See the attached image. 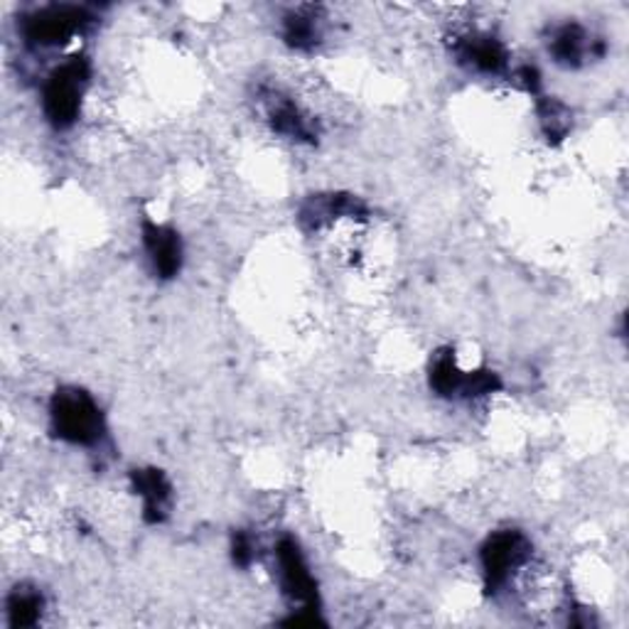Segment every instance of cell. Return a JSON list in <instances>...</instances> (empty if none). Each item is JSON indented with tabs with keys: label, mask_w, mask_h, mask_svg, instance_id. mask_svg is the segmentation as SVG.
Wrapping results in <instances>:
<instances>
[{
	"label": "cell",
	"mask_w": 629,
	"mask_h": 629,
	"mask_svg": "<svg viewBox=\"0 0 629 629\" xmlns=\"http://www.w3.org/2000/svg\"><path fill=\"white\" fill-rule=\"evenodd\" d=\"M136 489H138V494L143 497L148 519L158 522V519L163 516V512H165V504H167V497H170V487L165 482V477L160 475L158 470L138 473L136 475Z\"/></svg>",
	"instance_id": "8"
},
{
	"label": "cell",
	"mask_w": 629,
	"mask_h": 629,
	"mask_svg": "<svg viewBox=\"0 0 629 629\" xmlns=\"http://www.w3.org/2000/svg\"><path fill=\"white\" fill-rule=\"evenodd\" d=\"M463 57L475 69H479V72H487V74L502 72L504 65H506L504 47L499 45L494 37H487V35L470 39V43L463 47Z\"/></svg>",
	"instance_id": "7"
},
{
	"label": "cell",
	"mask_w": 629,
	"mask_h": 629,
	"mask_svg": "<svg viewBox=\"0 0 629 629\" xmlns=\"http://www.w3.org/2000/svg\"><path fill=\"white\" fill-rule=\"evenodd\" d=\"M143 242L148 254H151V261L155 266V271L170 278L177 273L179 268V238L173 229H165L160 224H145L143 226Z\"/></svg>",
	"instance_id": "6"
},
{
	"label": "cell",
	"mask_w": 629,
	"mask_h": 629,
	"mask_svg": "<svg viewBox=\"0 0 629 629\" xmlns=\"http://www.w3.org/2000/svg\"><path fill=\"white\" fill-rule=\"evenodd\" d=\"M89 23V15L74 5H47L25 20V37L35 45H59Z\"/></svg>",
	"instance_id": "3"
},
{
	"label": "cell",
	"mask_w": 629,
	"mask_h": 629,
	"mask_svg": "<svg viewBox=\"0 0 629 629\" xmlns=\"http://www.w3.org/2000/svg\"><path fill=\"white\" fill-rule=\"evenodd\" d=\"M532 546L519 532H499L489 538L482 551V566L489 585H502L516 568L526 563Z\"/></svg>",
	"instance_id": "4"
},
{
	"label": "cell",
	"mask_w": 629,
	"mask_h": 629,
	"mask_svg": "<svg viewBox=\"0 0 629 629\" xmlns=\"http://www.w3.org/2000/svg\"><path fill=\"white\" fill-rule=\"evenodd\" d=\"M53 428L67 443L92 445L104 431L102 411L89 394L79 388H65L53 398Z\"/></svg>",
	"instance_id": "1"
},
{
	"label": "cell",
	"mask_w": 629,
	"mask_h": 629,
	"mask_svg": "<svg viewBox=\"0 0 629 629\" xmlns=\"http://www.w3.org/2000/svg\"><path fill=\"white\" fill-rule=\"evenodd\" d=\"M39 610H43V601L35 593H27V591H18L10 595L8 601V613H10V622L15 627L18 625H33Z\"/></svg>",
	"instance_id": "10"
},
{
	"label": "cell",
	"mask_w": 629,
	"mask_h": 629,
	"mask_svg": "<svg viewBox=\"0 0 629 629\" xmlns=\"http://www.w3.org/2000/svg\"><path fill=\"white\" fill-rule=\"evenodd\" d=\"M89 79V65L82 57H72L62 67H57L43 89V106L49 124L67 128L77 121L79 106H82L84 84Z\"/></svg>",
	"instance_id": "2"
},
{
	"label": "cell",
	"mask_w": 629,
	"mask_h": 629,
	"mask_svg": "<svg viewBox=\"0 0 629 629\" xmlns=\"http://www.w3.org/2000/svg\"><path fill=\"white\" fill-rule=\"evenodd\" d=\"M278 573H281L283 587L295 601H313V575L307 571L301 548L291 538L278 546Z\"/></svg>",
	"instance_id": "5"
},
{
	"label": "cell",
	"mask_w": 629,
	"mask_h": 629,
	"mask_svg": "<svg viewBox=\"0 0 629 629\" xmlns=\"http://www.w3.org/2000/svg\"><path fill=\"white\" fill-rule=\"evenodd\" d=\"M554 55L558 62H578L585 55V33L581 27H563L561 33L554 37Z\"/></svg>",
	"instance_id": "9"
}]
</instances>
